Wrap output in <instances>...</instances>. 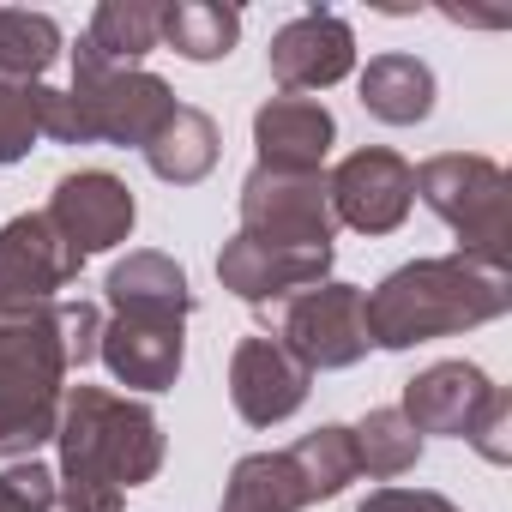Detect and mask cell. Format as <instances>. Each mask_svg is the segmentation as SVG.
Wrapping results in <instances>:
<instances>
[{"instance_id": "cell-16", "label": "cell", "mask_w": 512, "mask_h": 512, "mask_svg": "<svg viewBox=\"0 0 512 512\" xmlns=\"http://www.w3.org/2000/svg\"><path fill=\"white\" fill-rule=\"evenodd\" d=\"M500 386L476 368V362H428L416 380H404V404H398V416L428 440V434H440V440H464L470 428H476V416L488 410V398H494Z\"/></svg>"}, {"instance_id": "cell-26", "label": "cell", "mask_w": 512, "mask_h": 512, "mask_svg": "<svg viewBox=\"0 0 512 512\" xmlns=\"http://www.w3.org/2000/svg\"><path fill=\"white\" fill-rule=\"evenodd\" d=\"M49 91L55 85H19L0 79V163H25L43 139V115H49Z\"/></svg>"}, {"instance_id": "cell-9", "label": "cell", "mask_w": 512, "mask_h": 512, "mask_svg": "<svg viewBox=\"0 0 512 512\" xmlns=\"http://www.w3.org/2000/svg\"><path fill=\"white\" fill-rule=\"evenodd\" d=\"M326 199H332V217L344 229L392 235V229H404V217L416 205V169L386 145H362L326 175Z\"/></svg>"}, {"instance_id": "cell-22", "label": "cell", "mask_w": 512, "mask_h": 512, "mask_svg": "<svg viewBox=\"0 0 512 512\" xmlns=\"http://www.w3.org/2000/svg\"><path fill=\"white\" fill-rule=\"evenodd\" d=\"M350 446H356V476H374V482L410 476V470L422 464V434L398 416V404L368 410V416L350 428Z\"/></svg>"}, {"instance_id": "cell-5", "label": "cell", "mask_w": 512, "mask_h": 512, "mask_svg": "<svg viewBox=\"0 0 512 512\" xmlns=\"http://www.w3.org/2000/svg\"><path fill=\"white\" fill-rule=\"evenodd\" d=\"M416 199L458 235V253L488 266H512L506 229V169L482 151H440L416 169Z\"/></svg>"}, {"instance_id": "cell-7", "label": "cell", "mask_w": 512, "mask_h": 512, "mask_svg": "<svg viewBox=\"0 0 512 512\" xmlns=\"http://www.w3.org/2000/svg\"><path fill=\"white\" fill-rule=\"evenodd\" d=\"M85 266V253L49 223V211H19L13 223H0V326L61 302L55 290H67Z\"/></svg>"}, {"instance_id": "cell-12", "label": "cell", "mask_w": 512, "mask_h": 512, "mask_svg": "<svg viewBox=\"0 0 512 512\" xmlns=\"http://www.w3.org/2000/svg\"><path fill=\"white\" fill-rule=\"evenodd\" d=\"M314 392V374L278 344V338H241L229 356V404L247 428H278L290 422Z\"/></svg>"}, {"instance_id": "cell-1", "label": "cell", "mask_w": 512, "mask_h": 512, "mask_svg": "<svg viewBox=\"0 0 512 512\" xmlns=\"http://www.w3.org/2000/svg\"><path fill=\"white\" fill-rule=\"evenodd\" d=\"M55 446V512H121L127 494L163 470V422L151 404L85 380L67 386Z\"/></svg>"}, {"instance_id": "cell-13", "label": "cell", "mask_w": 512, "mask_h": 512, "mask_svg": "<svg viewBox=\"0 0 512 512\" xmlns=\"http://www.w3.org/2000/svg\"><path fill=\"white\" fill-rule=\"evenodd\" d=\"M133 217H139L133 187L121 175H109V169H73L49 193V223L85 253V260H91V253L121 247L133 235Z\"/></svg>"}, {"instance_id": "cell-20", "label": "cell", "mask_w": 512, "mask_h": 512, "mask_svg": "<svg viewBox=\"0 0 512 512\" xmlns=\"http://www.w3.org/2000/svg\"><path fill=\"white\" fill-rule=\"evenodd\" d=\"M302 506H314V500H308V482L296 476L290 452L235 458V470L223 482V500H217V512H302Z\"/></svg>"}, {"instance_id": "cell-27", "label": "cell", "mask_w": 512, "mask_h": 512, "mask_svg": "<svg viewBox=\"0 0 512 512\" xmlns=\"http://www.w3.org/2000/svg\"><path fill=\"white\" fill-rule=\"evenodd\" d=\"M0 512H55V470L37 458L0 470Z\"/></svg>"}, {"instance_id": "cell-29", "label": "cell", "mask_w": 512, "mask_h": 512, "mask_svg": "<svg viewBox=\"0 0 512 512\" xmlns=\"http://www.w3.org/2000/svg\"><path fill=\"white\" fill-rule=\"evenodd\" d=\"M356 512H464V506H452L446 494H434V488H374Z\"/></svg>"}, {"instance_id": "cell-17", "label": "cell", "mask_w": 512, "mask_h": 512, "mask_svg": "<svg viewBox=\"0 0 512 512\" xmlns=\"http://www.w3.org/2000/svg\"><path fill=\"white\" fill-rule=\"evenodd\" d=\"M103 296H109L115 314H145V320H187L193 314L187 272L157 247H139L127 260H115L109 278H103Z\"/></svg>"}, {"instance_id": "cell-24", "label": "cell", "mask_w": 512, "mask_h": 512, "mask_svg": "<svg viewBox=\"0 0 512 512\" xmlns=\"http://www.w3.org/2000/svg\"><path fill=\"white\" fill-rule=\"evenodd\" d=\"M284 452H290L296 476L308 482V500H314V506H320V500H338V494L356 482V446H350V428H344V422H320L314 434L290 440Z\"/></svg>"}, {"instance_id": "cell-15", "label": "cell", "mask_w": 512, "mask_h": 512, "mask_svg": "<svg viewBox=\"0 0 512 512\" xmlns=\"http://www.w3.org/2000/svg\"><path fill=\"white\" fill-rule=\"evenodd\" d=\"M338 121L320 97H266L253 109V151L278 175H326Z\"/></svg>"}, {"instance_id": "cell-28", "label": "cell", "mask_w": 512, "mask_h": 512, "mask_svg": "<svg viewBox=\"0 0 512 512\" xmlns=\"http://www.w3.org/2000/svg\"><path fill=\"white\" fill-rule=\"evenodd\" d=\"M464 440H470L488 464H506V458H512V398H506V392H494V398H488V410L476 416V428H470Z\"/></svg>"}, {"instance_id": "cell-21", "label": "cell", "mask_w": 512, "mask_h": 512, "mask_svg": "<svg viewBox=\"0 0 512 512\" xmlns=\"http://www.w3.org/2000/svg\"><path fill=\"white\" fill-rule=\"evenodd\" d=\"M241 37V13L235 7H211V0H169L157 13V43L175 49L181 61H223Z\"/></svg>"}, {"instance_id": "cell-8", "label": "cell", "mask_w": 512, "mask_h": 512, "mask_svg": "<svg viewBox=\"0 0 512 512\" xmlns=\"http://www.w3.org/2000/svg\"><path fill=\"white\" fill-rule=\"evenodd\" d=\"M235 205H241V235L272 241V247H332L338 235L326 175H278L253 163Z\"/></svg>"}, {"instance_id": "cell-6", "label": "cell", "mask_w": 512, "mask_h": 512, "mask_svg": "<svg viewBox=\"0 0 512 512\" xmlns=\"http://www.w3.org/2000/svg\"><path fill=\"white\" fill-rule=\"evenodd\" d=\"M266 326V338H278L308 374H332V368H356L374 338H368V308H362V290L356 284H314L290 302H272V308H253Z\"/></svg>"}, {"instance_id": "cell-4", "label": "cell", "mask_w": 512, "mask_h": 512, "mask_svg": "<svg viewBox=\"0 0 512 512\" xmlns=\"http://www.w3.org/2000/svg\"><path fill=\"white\" fill-rule=\"evenodd\" d=\"M67 338L61 302H43L0 326V458L25 464L37 446L55 440L67 404Z\"/></svg>"}, {"instance_id": "cell-19", "label": "cell", "mask_w": 512, "mask_h": 512, "mask_svg": "<svg viewBox=\"0 0 512 512\" xmlns=\"http://www.w3.org/2000/svg\"><path fill=\"white\" fill-rule=\"evenodd\" d=\"M217 151H223L217 121H211L205 109H193V103H175V115H169V121L157 127V139L145 145V163H151L157 181L193 187V181H205V175L217 169Z\"/></svg>"}, {"instance_id": "cell-23", "label": "cell", "mask_w": 512, "mask_h": 512, "mask_svg": "<svg viewBox=\"0 0 512 512\" xmlns=\"http://www.w3.org/2000/svg\"><path fill=\"white\" fill-rule=\"evenodd\" d=\"M157 13H163L157 0H103L85 25L91 55H103L109 67H139L151 49H163L157 43Z\"/></svg>"}, {"instance_id": "cell-3", "label": "cell", "mask_w": 512, "mask_h": 512, "mask_svg": "<svg viewBox=\"0 0 512 512\" xmlns=\"http://www.w3.org/2000/svg\"><path fill=\"white\" fill-rule=\"evenodd\" d=\"M169 115H175L169 79H157L145 67H109L79 37V49H73V85L49 91L43 139H55V145H121V151L133 145V151H145Z\"/></svg>"}, {"instance_id": "cell-10", "label": "cell", "mask_w": 512, "mask_h": 512, "mask_svg": "<svg viewBox=\"0 0 512 512\" xmlns=\"http://www.w3.org/2000/svg\"><path fill=\"white\" fill-rule=\"evenodd\" d=\"M332 260H338V247H272V241H253L235 229L217 247V284L247 308H272V302H290L326 284Z\"/></svg>"}, {"instance_id": "cell-25", "label": "cell", "mask_w": 512, "mask_h": 512, "mask_svg": "<svg viewBox=\"0 0 512 512\" xmlns=\"http://www.w3.org/2000/svg\"><path fill=\"white\" fill-rule=\"evenodd\" d=\"M61 55V25L49 13H25V7H0V79L37 85Z\"/></svg>"}, {"instance_id": "cell-18", "label": "cell", "mask_w": 512, "mask_h": 512, "mask_svg": "<svg viewBox=\"0 0 512 512\" xmlns=\"http://www.w3.org/2000/svg\"><path fill=\"white\" fill-rule=\"evenodd\" d=\"M434 97H440L434 67L416 61V55H374V61L362 67V109H368L374 121H386V127H416V121H428V115H434Z\"/></svg>"}, {"instance_id": "cell-14", "label": "cell", "mask_w": 512, "mask_h": 512, "mask_svg": "<svg viewBox=\"0 0 512 512\" xmlns=\"http://www.w3.org/2000/svg\"><path fill=\"white\" fill-rule=\"evenodd\" d=\"M97 362L133 392H169L181 380V368H187V320L115 314V320H103Z\"/></svg>"}, {"instance_id": "cell-2", "label": "cell", "mask_w": 512, "mask_h": 512, "mask_svg": "<svg viewBox=\"0 0 512 512\" xmlns=\"http://www.w3.org/2000/svg\"><path fill=\"white\" fill-rule=\"evenodd\" d=\"M362 308L374 350H416L500 320L512 308V266H488L470 253H434V260H410L386 272L374 290H362Z\"/></svg>"}, {"instance_id": "cell-11", "label": "cell", "mask_w": 512, "mask_h": 512, "mask_svg": "<svg viewBox=\"0 0 512 512\" xmlns=\"http://www.w3.org/2000/svg\"><path fill=\"white\" fill-rule=\"evenodd\" d=\"M272 85L278 97H308V91H332L338 79L356 73V31L338 13H302L290 19L272 49H266Z\"/></svg>"}]
</instances>
